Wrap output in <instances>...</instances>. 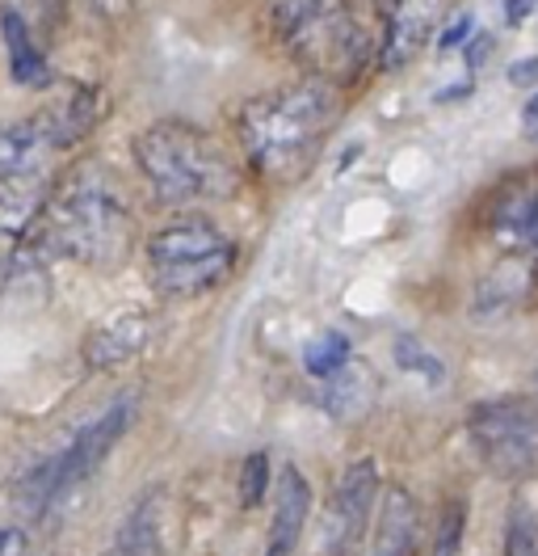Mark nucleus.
Masks as SVG:
<instances>
[{
	"mask_svg": "<svg viewBox=\"0 0 538 556\" xmlns=\"http://www.w3.org/2000/svg\"><path fill=\"white\" fill-rule=\"evenodd\" d=\"M303 367H307V376H316V380L336 376L341 367H349V338H345L341 329H324L316 342L303 346Z\"/></svg>",
	"mask_w": 538,
	"mask_h": 556,
	"instance_id": "6ab92c4d",
	"label": "nucleus"
},
{
	"mask_svg": "<svg viewBox=\"0 0 538 556\" xmlns=\"http://www.w3.org/2000/svg\"><path fill=\"white\" fill-rule=\"evenodd\" d=\"M161 527H165V493L148 489L127 510V519L118 522L105 556H161Z\"/></svg>",
	"mask_w": 538,
	"mask_h": 556,
	"instance_id": "dca6fc26",
	"label": "nucleus"
},
{
	"mask_svg": "<svg viewBox=\"0 0 538 556\" xmlns=\"http://www.w3.org/2000/svg\"><path fill=\"white\" fill-rule=\"evenodd\" d=\"M51 139L38 127V118L0 123V186L4 181H30L42 174V161L51 156Z\"/></svg>",
	"mask_w": 538,
	"mask_h": 556,
	"instance_id": "2eb2a0df",
	"label": "nucleus"
},
{
	"mask_svg": "<svg viewBox=\"0 0 538 556\" xmlns=\"http://www.w3.org/2000/svg\"><path fill=\"white\" fill-rule=\"evenodd\" d=\"M0 38H4V51H9V68H13V80L17 85H34L42 89L51 80V68H47V51H42V35L30 17L9 4L0 13Z\"/></svg>",
	"mask_w": 538,
	"mask_h": 556,
	"instance_id": "4468645a",
	"label": "nucleus"
},
{
	"mask_svg": "<svg viewBox=\"0 0 538 556\" xmlns=\"http://www.w3.org/2000/svg\"><path fill=\"white\" fill-rule=\"evenodd\" d=\"M467 439L479 464L501 481H530L538 472V405L526 396L471 405Z\"/></svg>",
	"mask_w": 538,
	"mask_h": 556,
	"instance_id": "423d86ee",
	"label": "nucleus"
},
{
	"mask_svg": "<svg viewBox=\"0 0 538 556\" xmlns=\"http://www.w3.org/2000/svg\"><path fill=\"white\" fill-rule=\"evenodd\" d=\"M269 485V455L257 452L244 459V506H257Z\"/></svg>",
	"mask_w": 538,
	"mask_h": 556,
	"instance_id": "5701e85b",
	"label": "nucleus"
},
{
	"mask_svg": "<svg viewBox=\"0 0 538 556\" xmlns=\"http://www.w3.org/2000/svg\"><path fill=\"white\" fill-rule=\"evenodd\" d=\"M421 544V519H417V502L404 485H392L383 493L379 522H374V540L367 556H417Z\"/></svg>",
	"mask_w": 538,
	"mask_h": 556,
	"instance_id": "ddd939ff",
	"label": "nucleus"
},
{
	"mask_svg": "<svg viewBox=\"0 0 538 556\" xmlns=\"http://www.w3.org/2000/svg\"><path fill=\"white\" fill-rule=\"evenodd\" d=\"M535 380H538V371H535Z\"/></svg>",
	"mask_w": 538,
	"mask_h": 556,
	"instance_id": "a878e982",
	"label": "nucleus"
},
{
	"mask_svg": "<svg viewBox=\"0 0 538 556\" xmlns=\"http://www.w3.org/2000/svg\"><path fill=\"white\" fill-rule=\"evenodd\" d=\"M311 510V485L299 468H282L273 493V519H269L266 556H295L303 540V522Z\"/></svg>",
	"mask_w": 538,
	"mask_h": 556,
	"instance_id": "9d476101",
	"label": "nucleus"
},
{
	"mask_svg": "<svg viewBox=\"0 0 538 556\" xmlns=\"http://www.w3.org/2000/svg\"><path fill=\"white\" fill-rule=\"evenodd\" d=\"M454 0H387L383 4V38H379V64L383 72L408 68L446 26Z\"/></svg>",
	"mask_w": 538,
	"mask_h": 556,
	"instance_id": "6e6552de",
	"label": "nucleus"
},
{
	"mask_svg": "<svg viewBox=\"0 0 538 556\" xmlns=\"http://www.w3.org/2000/svg\"><path fill=\"white\" fill-rule=\"evenodd\" d=\"M134 165L168 207H198L232 199L240 186L232 152L185 118H161L131 139Z\"/></svg>",
	"mask_w": 538,
	"mask_h": 556,
	"instance_id": "7ed1b4c3",
	"label": "nucleus"
},
{
	"mask_svg": "<svg viewBox=\"0 0 538 556\" xmlns=\"http://www.w3.org/2000/svg\"><path fill=\"white\" fill-rule=\"evenodd\" d=\"M273 30L311 76H354L370 55L358 0H273Z\"/></svg>",
	"mask_w": 538,
	"mask_h": 556,
	"instance_id": "20e7f679",
	"label": "nucleus"
},
{
	"mask_svg": "<svg viewBox=\"0 0 538 556\" xmlns=\"http://www.w3.org/2000/svg\"><path fill=\"white\" fill-rule=\"evenodd\" d=\"M497 232L517 249H538V186H522L504 194L492 215Z\"/></svg>",
	"mask_w": 538,
	"mask_h": 556,
	"instance_id": "f3484780",
	"label": "nucleus"
},
{
	"mask_svg": "<svg viewBox=\"0 0 538 556\" xmlns=\"http://www.w3.org/2000/svg\"><path fill=\"white\" fill-rule=\"evenodd\" d=\"M374 493H379V468H374V459L349 464L345 477L336 481L329 515H324V548H329V556H345L358 544V535L367 531Z\"/></svg>",
	"mask_w": 538,
	"mask_h": 556,
	"instance_id": "1a4fd4ad",
	"label": "nucleus"
},
{
	"mask_svg": "<svg viewBox=\"0 0 538 556\" xmlns=\"http://www.w3.org/2000/svg\"><path fill=\"white\" fill-rule=\"evenodd\" d=\"M501 556H538V515L530 502H513L509 506Z\"/></svg>",
	"mask_w": 538,
	"mask_h": 556,
	"instance_id": "412c9836",
	"label": "nucleus"
},
{
	"mask_svg": "<svg viewBox=\"0 0 538 556\" xmlns=\"http://www.w3.org/2000/svg\"><path fill=\"white\" fill-rule=\"evenodd\" d=\"M148 333H152V320L143 313L114 316V320L98 325V329L85 338V363H89L93 371L123 367V363H131L134 354L148 346Z\"/></svg>",
	"mask_w": 538,
	"mask_h": 556,
	"instance_id": "f8f14e48",
	"label": "nucleus"
},
{
	"mask_svg": "<svg viewBox=\"0 0 538 556\" xmlns=\"http://www.w3.org/2000/svg\"><path fill=\"white\" fill-rule=\"evenodd\" d=\"M535 4H538V0H509V4H504V17H509V26H517V22H522V17H526Z\"/></svg>",
	"mask_w": 538,
	"mask_h": 556,
	"instance_id": "393cba45",
	"label": "nucleus"
},
{
	"mask_svg": "<svg viewBox=\"0 0 538 556\" xmlns=\"http://www.w3.org/2000/svg\"><path fill=\"white\" fill-rule=\"evenodd\" d=\"M131 414H134V401L131 396H118V401L105 405L98 417H89L60 452H51L55 455V506H60L64 497H72V493L105 464V455L114 452V443L127 434Z\"/></svg>",
	"mask_w": 538,
	"mask_h": 556,
	"instance_id": "0eeeda50",
	"label": "nucleus"
},
{
	"mask_svg": "<svg viewBox=\"0 0 538 556\" xmlns=\"http://www.w3.org/2000/svg\"><path fill=\"white\" fill-rule=\"evenodd\" d=\"M34 228L42 249L60 257L85 266H114L131 244V207L105 169L80 165L55 186V194H47Z\"/></svg>",
	"mask_w": 538,
	"mask_h": 556,
	"instance_id": "f03ea898",
	"label": "nucleus"
},
{
	"mask_svg": "<svg viewBox=\"0 0 538 556\" xmlns=\"http://www.w3.org/2000/svg\"><path fill=\"white\" fill-rule=\"evenodd\" d=\"M240 249L235 241L215 228L210 219H177L148 241V270L156 291L168 300H198L206 291L223 287L235 270Z\"/></svg>",
	"mask_w": 538,
	"mask_h": 556,
	"instance_id": "39448f33",
	"label": "nucleus"
},
{
	"mask_svg": "<svg viewBox=\"0 0 538 556\" xmlns=\"http://www.w3.org/2000/svg\"><path fill=\"white\" fill-rule=\"evenodd\" d=\"M34 118H38V127L47 131L55 152H60V148H72V143H80V139L98 127L101 93L89 89V85H76L72 93H60L51 105H42Z\"/></svg>",
	"mask_w": 538,
	"mask_h": 556,
	"instance_id": "9b49d317",
	"label": "nucleus"
},
{
	"mask_svg": "<svg viewBox=\"0 0 538 556\" xmlns=\"http://www.w3.org/2000/svg\"><path fill=\"white\" fill-rule=\"evenodd\" d=\"M392 354H396L400 371H408V376H421V380L434 383V388L446 380V363H441L425 342H417L412 333H400V338H396V346H392Z\"/></svg>",
	"mask_w": 538,
	"mask_h": 556,
	"instance_id": "aec40b11",
	"label": "nucleus"
},
{
	"mask_svg": "<svg viewBox=\"0 0 538 556\" xmlns=\"http://www.w3.org/2000/svg\"><path fill=\"white\" fill-rule=\"evenodd\" d=\"M0 556H30V531L22 522H0Z\"/></svg>",
	"mask_w": 538,
	"mask_h": 556,
	"instance_id": "b1692460",
	"label": "nucleus"
},
{
	"mask_svg": "<svg viewBox=\"0 0 538 556\" xmlns=\"http://www.w3.org/2000/svg\"><path fill=\"white\" fill-rule=\"evenodd\" d=\"M47 194H38V177L30 181H4L0 186V241H17L34 228L42 215Z\"/></svg>",
	"mask_w": 538,
	"mask_h": 556,
	"instance_id": "a211bd4d",
	"label": "nucleus"
},
{
	"mask_svg": "<svg viewBox=\"0 0 538 556\" xmlns=\"http://www.w3.org/2000/svg\"><path fill=\"white\" fill-rule=\"evenodd\" d=\"M336 114L341 102H336V80L329 76H307L295 85L257 93L235 110L240 156L261 181L291 186L316 165Z\"/></svg>",
	"mask_w": 538,
	"mask_h": 556,
	"instance_id": "f257e3e1",
	"label": "nucleus"
},
{
	"mask_svg": "<svg viewBox=\"0 0 538 556\" xmlns=\"http://www.w3.org/2000/svg\"><path fill=\"white\" fill-rule=\"evenodd\" d=\"M463 527H467V506L463 502H450L441 522H437L434 553L430 556H459V548H463Z\"/></svg>",
	"mask_w": 538,
	"mask_h": 556,
	"instance_id": "4be33fe9",
	"label": "nucleus"
}]
</instances>
